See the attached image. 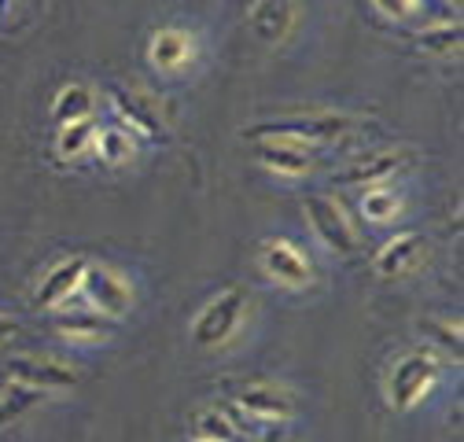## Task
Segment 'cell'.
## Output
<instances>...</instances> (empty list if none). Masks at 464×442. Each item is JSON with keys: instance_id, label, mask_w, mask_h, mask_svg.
I'll return each instance as SVG.
<instances>
[{"instance_id": "obj_15", "label": "cell", "mask_w": 464, "mask_h": 442, "mask_svg": "<svg viewBox=\"0 0 464 442\" xmlns=\"http://www.w3.org/2000/svg\"><path fill=\"white\" fill-rule=\"evenodd\" d=\"M255 155H258V162L266 166V170H276L284 178H303V174L314 170L310 148L292 144V140H258Z\"/></svg>"}, {"instance_id": "obj_12", "label": "cell", "mask_w": 464, "mask_h": 442, "mask_svg": "<svg viewBox=\"0 0 464 442\" xmlns=\"http://www.w3.org/2000/svg\"><path fill=\"white\" fill-rule=\"evenodd\" d=\"M192 55H196V37L181 26H162L151 34V44H148V60L155 71L162 74H173V71H181L185 63H192Z\"/></svg>"}, {"instance_id": "obj_28", "label": "cell", "mask_w": 464, "mask_h": 442, "mask_svg": "<svg viewBox=\"0 0 464 442\" xmlns=\"http://www.w3.org/2000/svg\"><path fill=\"white\" fill-rule=\"evenodd\" d=\"M188 442H203V438H188Z\"/></svg>"}, {"instance_id": "obj_2", "label": "cell", "mask_w": 464, "mask_h": 442, "mask_svg": "<svg viewBox=\"0 0 464 442\" xmlns=\"http://www.w3.org/2000/svg\"><path fill=\"white\" fill-rule=\"evenodd\" d=\"M439 358L431 351H413L405 354L401 361H394L391 369V380H387V399H391V409L398 413H410L417 402L428 399V391L439 380Z\"/></svg>"}, {"instance_id": "obj_27", "label": "cell", "mask_w": 464, "mask_h": 442, "mask_svg": "<svg viewBox=\"0 0 464 442\" xmlns=\"http://www.w3.org/2000/svg\"><path fill=\"white\" fill-rule=\"evenodd\" d=\"M262 442H295V438H292V431H287L284 424H276V428H269V431L262 435Z\"/></svg>"}, {"instance_id": "obj_18", "label": "cell", "mask_w": 464, "mask_h": 442, "mask_svg": "<svg viewBox=\"0 0 464 442\" xmlns=\"http://www.w3.org/2000/svg\"><path fill=\"white\" fill-rule=\"evenodd\" d=\"M96 119H82V122H71V126H60V133H55V151H60L63 159H82L92 151L96 144Z\"/></svg>"}, {"instance_id": "obj_11", "label": "cell", "mask_w": 464, "mask_h": 442, "mask_svg": "<svg viewBox=\"0 0 464 442\" xmlns=\"http://www.w3.org/2000/svg\"><path fill=\"white\" fill-rule=\"evenodd\" d=\"M85 269H89V258H82V255L63 258L60 265H52L48 276L41 281V288H37V306H41V310H55V306L71 303V299L82 292Z\"/></svg>"}, {"instance_id": "obj_16", "label": "cell", "mask_w": 464, "mask_h": 442, "mask_svg": "<svg viewBox=\"0 0 464 442\" xmlns=\"http://www.w3.org/2000/svg\"><path fill=\"white\" fill-rule=\"evenodd\" d=\"M92 110H96V96H92V89L82 85V82L63 85L60 92H55V100H52V119H55V126H71V122L92 119Z\"/></svg>"}, {"instance_id": "obj_26", "label": "cell", "mask_w": 464, "mask_h": 442, "mask_svg": "<svg viewBox=\"0 0 464 442\" xmlns=\"http://www.w3.org/2000/svg\"><path fill=\"white\" fill-rule=\"evenodd\" d=\"M15 336H19V324H15L12 317L0 313V343H8V340H15Z\"/></svg>"}, {"instance_id": "obj_23", "label": "cell", "mask_w": 464, "mask_h": 442, "mask_svg": "<svg viewBox=\"0 0 464 442\" xmlns=\"http://www.w3.org/2000/svg\"><path fill=\"white\" fill-rule=\"evenodd\" d=\"M362 214L372 221V226H387L401 214V192L394 188H369L362 199Z\"/></svg>"}, {"instance_id": "obj_22", "label": "cell", "mask_w": 464, "mask_h": 442, "mask_svg": "<svg viewBox=\"0 0 464 442\" xmlns=\"http://www.w3.org/2000/svg\"><path fill=\"white\" fill-rule=\"evenodd\" d=\"M460 37H464V26L453 19V23H439V26L420 30L417 34V48L431 52V55H457L460 52Z\"/></svg>"}, {"instance_id": "obj_20", "label": "cell", "mask_w": 464, "mask_h": 442, "mask_svg": "<svg viewBox=\"0 0 464 442\" xmlns=\"http://www.w3.org/2000/svg\"><path fill=\"white\" fill-rule=\"evenodd\" d=\"M92 155L100 162H107V166H126V162H133L137 144H133V137L126 130H100L96 144H92Z\"/></svg>"}, {"instance_id": "obj_13", "label": "cell", "mask_w": 464, "mask_h": 442, "mask_svg": "<svg viewBox=\"0 0 464 442\" xmlns=\"http://www.w3.org/2000/svg\"><path fill=\"white\" fill-rule=\"evenodd\" d=\"M424 255H428V240L420 233H398L394 240H387L376 251L372 269L380 276H391V281H394V276H401V273H413L424 262Z\"/></svg>"}, {"instance_id": "obj_3", "label": "cell", "mask_w": 464, "mask_h": 442, "mask_svg": "<svg viewBox=\"0 0 464 442\" xmlns=\"http://www.w3.org/2000/svg\"><path fill=\"white\" fill-rule=\"evenodd\" d=\"M8 380L23 383V387H34V391H71L78 387V369L71 361H60V358H48V354H19V358H8Z\"/></svg>"}, {"instance_id": "obj_9", "label": "cell", "mask_w": 464, "mask_h": 442, "mask_svg": "<svg viewBox=\"0 0 464 442\" xmlns=\"http://www.w3.org/2000/svg\"><path fill=\"white\" fill-rule=\"evenodd\" d=\"M258 258H262V269L273 276V281H280L287 288L314 284V265H310V258L292 240H266Z\"/></svg>"}, {"instance_id": "obj_21", "label": "cell", "mask_w": 464, "mask_h": 442, "mask_svg": "<svg viewBox=\"0 0 464 442\" xmlns=\"http://www.w3.org/2000/svg\"><path fill=\"white\" fill-rule=\"evenodd\" d=\"M192 428H196V438H203V442H237L240 438V428L221 413V406L199 409L192 417Z\"/></svg>"}, {"instance_id": "obj_19", "label": "cell", "mask_w": 464, "mask_h": 442, "mask_svg": "<svg viewBox=\"0 0 464 442\" xmlns=\"http://www.w3.org/2000/svg\"><path fill=\"white\" fill-rule=\"evenodd\" d=\"M37 402H41V391H34V387H23L15 380H0V428H8L12 420H19Z\"/></svg>"}, {"instance_id": "obj_7", "label": "cell", "mask_w": 464, "mask_h": 442, "mask_svg": "<svg viewBox=\"0 0 464 442\" xmlns=\"http://www.w3.org/2000/svg\"><path fill=\"white\" fill-rule=\"evenodd\" d=\"M413 159H417L413 148H387V151L365 155V159H358L354 166L339 170V174L332 178V185H339V188H372V185L394 178L401 166H405V162H413Z\"/></svg>"}, {"instance_id": "obj_17", "label": "cell", "mask_w": 464, "mask_h": 442, "mask_svg": "<svg viewBox=\"0 0 464 442\" xmlns=\"http://www.w3.org/2000/svg\"><path fill=\"white\" fill-rule=\"evenodd\" d=\"M55 332H60L63 340H74V343H103L114 332V321H107L92 310H82V313L55 317Z\"/></svg>"}, {"instance_id": "obj_6", "label": "cell", "mask_w": 464, "mask_h": 442, "mask_svg": "<svg viewBox=\"0 0 464 442\" xmlns=\"http://www.w3.org/2000/svg\"><path fill=\"white\" fill-rule=\"evenodd\" d=\"M306 217H310L314 233L321 236V244H324L328 251H335V255H343V258H351V255L358 251V233H354L351 221H346V214H343V207H339L335 199H328V196H310V199H306Z\"/></svg>"}, {"instance_id": "obj_24", "label": "cell", "mask_w": 464, "mask_h": 442, "mask_svg": "<svg viewBox=\"0 0 464 442\" xmlns=\"http://www.w3.org/2000/svg\"><path fill=\"white\" fill-rule=\"evenodd\" d=\"M420 332L428 340H435L442 351H450L453 358H460V324H453V321H442V317H424L420 321Z\"/></svg>"}, {"instance_id": "obj_4", "label": "cell", "mask_w": 464, "mask_h": 442, "mask_svg": "<svg viewBox=\"0 0 464 442\" xmlns=\"http://www.w3.org/2000/svg\"><path fill=\"white\" fill-rule=\"evenodd\" d=\"M244 310H247V295H244L240 288H228V292H221L218 299H210V303L199 310L196 324H192L196 347H221V343L232 336V332H237Z\"/></svg>"}, {"instance_id": "obj_10", "label": "cell", "mask_w": 464, "mask_h": 442, "mask_svg": "<svg viewBox=\"0 0 464 442\" xmlns=\"http://www.w3.org/2000/svg\"><path fill=\"white\" fill-rule=\"evenodd\" d=\"M237 406L247 413V417H258V420H273V424H287L295 417V399L292 391H284L276 383H251L237 395Z\"/></svg>"}, {"instance_id": "obj_1", "label": "cell", "mask_w": 464, "mask_h": 442, "mask_svg": "<svg viewBox=\"0 0 464 442\" xmlns=\"http://www.w3.org/2000/svg\"><path fill=\"white\" fill-rule=\"evenodd\" d=\"M358 126L362 122L354 115H343V110H299V115H287V119L244 126V137L247 140H292V144L314 148V144H332L346 133H354Z\"/></svg>"}, {"instance_id": "obj_14", "label": "cell", "mask_w": 464, "mask_h": 442, "mask_svg": "<svg viewBox=\"0 0 464 442\" xmlns=\"http://www.w3.org/2000/svg\"><path fill=\"white\" fill-rule=\"evenodd\" d=\"M295 5H287V0H258V5L247 8V26L258 41L266 44H284L287 34L295 26Z\"/></svg>"}, {"instance_id": "obj_8", "label": "cell", "mask_w": 464, "mask_h": 442, "mask_svg": "<svg viewBox=\"0 0 464 442\" xmlns=\"http://www.w3.org/2000/svg\"><path fill=\"white\" fill-rule=\"evenodd\" d=\"M107 96H111L114 115L130 126V133H137L144 140H166V126H162V115H159V103L151 96L130 92L122 85H111Z\"/></svg>"}, {"instance_id": "obj_25", "label": "cell", "mask_w": 464, "mask_h": 442, "mask_svg": "<svg viewBox=\"0 0 464 442\" xmlns=\"http://www.w3.org/2000/svg\"><path fill=\"white\" fill-rule=\"evenodd\" d=\"M372 8H376V12H383V15H394V19H410V15L424 12L420 0H405V5H391V0H376Z\"/></svg>"}, {"instance_id": "obj_5", "label": "cell", "mask_w": 464, "mask_h": 442, "mask_svg": "<svg viewBox=\"0 0 464 442\" xmlns=\"http://www.w3.org/2000/svg\"><path fill=\"white\" fill-rule=\"evenodd\" d=\"M82 292L89 295V303L107 321H119V317H126L133 310V288H130V281H126L119 269H111V265H92L89 262Z\"/></svg>"}]
</instances>
